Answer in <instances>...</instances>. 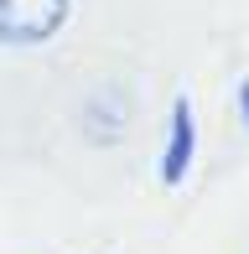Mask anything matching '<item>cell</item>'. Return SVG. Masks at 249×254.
<instances>
[{"mask_svg": "<svg viewBox=\"0 0 249 254\" xmlns=\"http://www.w3.org/2000/svg\"><path fill=\"white\" fill-rule=\"evenodd\" d=\"M67 21V0H0V42L37 47Z\"/></svg>", "mask_w": 249, "mask_h": 254, "instance_id": "cell-1", "label": "cell"}, {"mask_svg": "<svg viewBox=\"0 0 249 254\" xmlns=\"http://www.w3.org/2000/svg\"><path fill=\"white\" fill-rule=\"evenodd\" d=\"M192 151H197V120H192V99L177 94L172 104V125H166V151H161V182L177 187L192 166Z\"/></svg>", "mask_w": 249, "mask_h": 254, "instance_id": "cell-2", "label": "cell"}, {"mask_svg": "<svg viewBox=\"0 0 249 254\" xmlns=\"http://www.w3.org/2000/svg\"><path fill=\"white\" fill-rule=\"evenodd\" d=\"M239 120H244V130H249V78L239 83Z\"/></svg>", "mask_w": 249, "mask_h": 254, "instance_id": "cell-3", "label": "cell"}]
</instances>
